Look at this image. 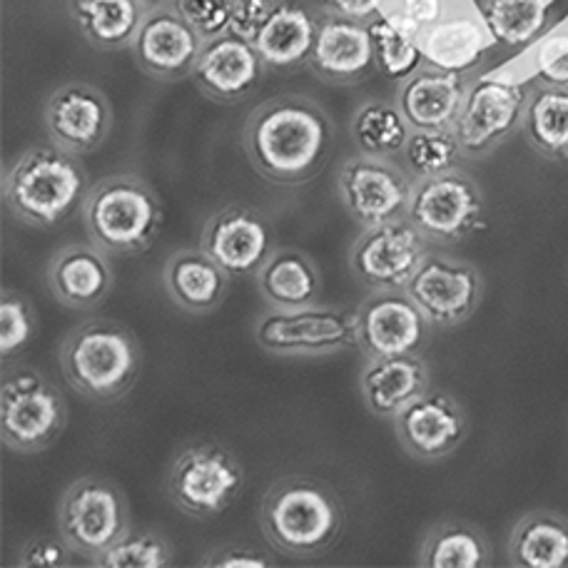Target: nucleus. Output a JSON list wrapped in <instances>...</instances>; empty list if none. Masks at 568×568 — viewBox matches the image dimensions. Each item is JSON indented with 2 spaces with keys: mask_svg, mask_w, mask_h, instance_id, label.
<instances>
[{
  "mask_svg": "<svg viewBox=\"0 0 568 568\" xmlns=\"http://www.w3.org/2000/svg\"><path fill=\"white\" fill-rule=\"evenodd\" d=\"M68 16L88 45L110 53L133 45L145 8L138 0H68Z\"/></svg>",
  "mask_w": 568,
  "mask_h": 568,
  "instance_id": "30",
  "label": "nucleus"
},
{
  "mask_svg": "<svg viewBox=\"0 0 568 568\" xmlns=\"http://www.w3.org/2000/svg\"><path fill=\"white\" fill-rule=\"evenodd\" d=\"M260 529L282 556L320 559L342 539L344 506L329 484L307 474H290L262 496Z\"/></svg>",
  "mask_w": 568,
  "mask_h": 568,
  "instance_id": "2",
  "label": "nucleus"
},
{
  "mask_svg": "<svg viewBox=\"0 0 568 568\" xmlns=\"http://www.w3.org/2000/svg\"><path fill=\"white\" fill-rule=\"evenodd\" d=\"M529 148L546 160H568V85L541 83L529 90L521 120Z\"/></svg>",
  "mask_w": 568,
  "mask_h": 568,
  "instance_id": "32",
  "label": "nucleus"
},
{
  "mask_svg": "<svg viewBox=\"0 0 568 568\" xmlns=\"http://www.w3.org/2000/svg\"><path fill=\"white\" fill-rule=\"evenodd\" d=\"M539 75L544 83L568 85V36L546 40L539 50Z\"/></svg>",
  "mask_w": 568,
  "mask_h": 568,
  "instance_id": "43",
  "label": "nucleus"
},
{
  "mask_svg": "<svg viewBox=\"0 0 568 568\" xmlns=\"http://www.w3.org/2000/svg\"><path fill=\"white\" fill-rule=\"evenodd\" d=\"M369 33L374 43V58H377V70L384 78L402 83V80H407L424 65L419 30H414L394 10L372 18Z\"/></svg>",
  "mask_w": 568,
  "mask_h": 568,
  "instance_id": "34",
  "label": "nucleus"
},
{
  "mask_svg": "<svg viewBox=\"0 0 568 568\" xmlns=\"http://www.w3.org/2000/svg\"><path fill=\"white\" fill-rule=\"evenodd\" d=\"M200 247L227 272L230 277H255L275 252V230L260 210L250 205H227L210 215L200 235Z\"/></svg>",
  "mask_w": 568,
  "mask_h": 568,
  "instance_id": "17",
  "label": "nucleus"
},
{
  "mask_svg": "<svg viewBox=\"0 0 568 568\" xmlns=\"http://www.w3.org/2000/svg\"><path fill=\"white\" fill-rule=\"evenodd\" d=\"M73 549L65 544L63 536L36 534L20 546L16 566L20 568H65L73 566Z\"/></svg>",
  "mask_w": 568,
  "mask_h": 568,
  "instance_id": "40",
  "label": "nucleus"
},
{
  "mask_svg": "<svg viewBox=\"0 0 568 568\" xmlns=\"http://www.w3.org/2000/svg\"><path fill=\"white\" fill-rule=\"evenodd\" d=\"M68 402L55 382L30 364H6L0 384V436L8 452L36 456L68 426Z\"/></svg>",
  "mask_w": 568,
  "mask_h": 568,
  "instance_id": "6",
  "label": "nucleus"
},
{
  "mask_svg": "<svg viewBox=\"0 0 568 568\" xmlns=\"http://www.w3.org/2000/svg\"><path fill=\"white\" fill-rule=\"evenodd\" d=\"M230 275L202 247H182L162 267V287L178 310L205 317L222 307L230 292Z\"/></svg>",
  "mask_w": 568,
  "mask_h": 568,
  "instance_id": "24",
  "label": "nucleus"
},
{
  "mask_svg": "<svg viewBox=\"0 0 568 568\" xmlns=\"http://www.w3.org/2000/svg\"><path fill=\"white\" fill-rule=\"evenodd\" d=\"M38 337V314L23 292L3 287L0 297V357L3 364L18 359Z\"/></svg>",
  "mask_w": 568,
  "mask_h": 568,
  "instance_id": "38",
  "label": "nucleus"
},
{
  "mask_svg": "<svg viewBox=\"0 0 568 568\" xmlns=\"http://www.w3.org/2000/svg\"><path fill=\"white\" fill-rule=\"evenodd\" d=\"M80 217L90 242L110 257H138L158 240L165 207L150 182L123 172L90 185Z\"/></svg>",
  "mask_w": 568,
  "mask_h": 568,
  "instance_id": "5",
  "label": "nucleus"
},
{
  "mask_svg": "<svg viewBox=\"0 0 568 568\" xmlns=\"http://www.w3.org/2000/svg\"><path fill=\"white\" fill-rule=\"evenodd\" d=\"M205 40L175 8L148 10L133 40L135 65L160 83H178L195 70Z\"/></svg>",
  "mask_w": 568,
  "mask_h": 568,
  "instance_id": "19",
  "label": "nucleus"
},
{
  "mask_svg": "<svg viewBox=\"0 0 568 568\" xmlns=\"http://www.w3.org/2000/svg\"><path fill=\"white\" fill-rule=\"evenodd\" d=\"M412 125L397 103L367 100L352 118V140L362 155L397 158L407 148Z\"/></svg>",
  "mask_w": 568,
  "mask_h": 568,
  "instance_id": "33",
  "label": "nucleus"
},
{
  "mask_svg": "<svg viewBox=\"0 0 568 568\" xmlns=\"http://www.w3.org/2000/svg\"><path fill=\"white\" fill-rule=\"evenodd\" d=\"M506 559L516 568H568V516L526 511L509 534Z\"/></svg>",
  "mask_w": 568,
  "mask_h": 568,
  "instance_id": "28",
  "label": "nucleus"
},
{
  "mask_svg": "<svg viewBox=\"0 0 568 568\" xmlns=\"http://www.w3.org/2000/svg\"><path fill=\"white\" fill-rule=\"evenodd\" d=\"M175 564V549L168 536L152 529H130L113 549L90 566L98 568H168Z\"/></svg>",
  "mask_w": 568,
  "mask_h": 568,
  "instance_id": "37",
  "label": "nucleus"
},
{
  "mask_svg": "<svg viewBox=\"0 0 568 568\" xmlns=\"http://www.w3.org/2000/svg\"><path fill=\"white\" fill-rule=\"evenodd\" d=\"M88 190L80 155L50 142L20 152L6 168L3 205L28 227L53 230L83 207Z\"/></svg>",
  "mask_w": 568,
  "mask_h": 568,
  "instance_id": "3",
  "label": "nucleus"
},
{
  "mask_svg": "<svg viewBox=\"0 0 568 568\" xmlns=\"http://www.w3.org/2000/svg\"><path fill=\"white\" fill-rule=\"evenodd\" d=\"M138 3H140L142 8H145V13H148V10H155V8H162V6H165V3H168V0H138Z\"/></svg>",
  "mask_w": 568,
  "mask_h": 568,
  "instance_id": "46",
  "label": "nucleus"
},
{
  "mask_svg": "<svg viewBox=\"0 0 568 568\" xmlns=\"http://www.w3.org/2000/svg\"><path fill=\"white\" fill-rule=\"evenodd\" d=\"M407 220L432 247L459 245L484 227V192L462 168L414 180Z\"/></svg>",
  "mask_w": 568,
  "mask_h": 568,
  "instance_id": "10",
  "label": "nucleus"
},
{
  "mask_svg": "<svg viewBox=\"0 0 568 568\" xmlns=\"http://www.w3.org/2000/svg\"><path fill=\"white\" fill-rule=\"evenodd\" d=\"M529 90L519 83L481 78L466 90L464 108L454 133L459 138L464 158L479 160L501 145L521 128Z\"/></svg>",
  "mask_w": 568,
  "mask_h": 568,
  "instance_id": "15",
  "label": "nucleus"
},
{
  "mask_svg": "<svg viewBox=\"0 0 568 568\" xmlns=\"http://www.w3.org/2000/svg\"><path fill=\"white\" fill-rule=\"evenodd\" d=\"M48 292L73 312L103 307L115 290V270L108 252L93 242H73L53 252L45 270Z\"/></svg>",
  "mask_w": 568,
  "mask_h": 568,
  "instance_id": "21",
  "label": "nucleus"
},
{
  "mask_svg": "<svg viewBox=\"0 0 568 568\" xmlns=\"http://www.w3.org/2000/svg\"><path fill=\"white\" fill-rule=\"evenodd\" d=\"M113 105L105 93L90 83H65L45 100L43 125L53 145L73 155H90L113 130Z\"/></svg>",
  "mask_w": 568,
  "mask_h": 568,
  "instance_id": "18",
  "label": "nucleus"
},
{
  "mask_svg": "<svg viewBox=\"0 0 568 568\" xmlns=\"http://www.w3.org/2000/svg\"><path fill=\"white\" fill-rule=\"evenodd\" d=\"M491 541L481 526L466 519H444L424 531L417 566L422 568H489Z\"/></svg>",
  "mask_w": 568,
  "mask_h": 568,
  "instance_id": "29",
  "label": "nucleus"
},
{
  "mask_svg": "<svg viewBox=\"0 0 568 568\" xmlns=\"http://www.w3.org/2000/svg\"><path fill=\"white\" fill-rule=\"evenodd\" d=\"M133 529V511L118 481L108 476H80L58 501V534L88 564Z\"/></svg>",
  "mask_w": 568,
  "mask_h": 568,
  "instance_id": "7",
  "label": "nucleus"
},
{
  "mask_svg": "<svg viewBox=\"0 0 568 568\" xmlns=\"http://www.w3.org/2000/svg\"><path fill=\"white\" fill-rule=\"evenodd\" d=\"M255 342L275 357H332L357 347V310L312 304L267 310L255 322Z\"/></svg>",
  "mask_w": 568,
  "mask_h": 568,
  "instance_id": "9",
  "label": "nucleus"
},
{
  "mask_svg": "<svg viewBox=\"0 0 568 568\" xmlns=\"http://www.w3.org/2000/svg\"><path fill=\"white\" fill-rule=\"evenodd\" d=\"M404 165L414 180L434 178L442 172L459 168L464 158L459 138L452 130H412L407 148H404Z\"/></svg>",
  "mask_w": 568,
  "mask_h": 568,
  "instance_id": "36",
  "label": "nucleus"
},
{
  "mask_svg": "<svg viewBox=\"0 0 568 568\" xmlns=\"http://www.w3.org/2000/svg\"><path fill=\"white\" fill-rule=\"evenodd\" d=\"M469 417L449 392L429 387L394 417V434L404 452L417 462H444L469 436Z\"/></svg>",
  "mask_w": 568,
  "mask_h": 568,
  "instance_id": "16",
  "label": "nucleus"
},
{
  "mask_svg": "<svg viewBox=\"0 0 568 568\" xmlns=\"http://www.w3.org/2000/svg\"><path fill=\"white\" fill-rule=\"evenodd\" d=\"M58 362L65 384L78 397L115 404L140 379L142 344L120 320L93 317L65 334Z\"/></svg>",
  "mask_w": 568,
  "mask_h": 568,
  "instance_id": "4",
  "label": "nucleus"
},
{
  "mask_svg": "<svg viewBox=\"0 0 568 568\" xmlns=\"http://www.w3.org/2000/svg\"><path fill=\"white\" fill-rule=\"evenodd\" d=\"M245 466L220 444H190L175 454L165 476L170 501L200 521L217 519L245 489Z\"/></svg>",
  "mask_w": 568,
  "mask_h": 568,
  "instance_id": "8",
  "label": "nucleus"
},
{
  "mask_svg": "<svg viewBox=\"0 0 568 568\" xmlns=\"http://www.w3.org/2000/svg\"><path fill=\"white\" fill-rule=\"evenodd\" d=\"M429 250V242L407 217L392 220L362 230L349 250V270L369 292L407 290Z\"/></svg>",
  "mask_w": 568,
  "mask_h": 568,
  "instance_id": "13",
  "label": "nucleus"
},
{
  "mask_svg": "<svg viewBox=\"0 0 568 568\" xmlns=\"http://www.w3.org/2000/svg\"><path fill=\"white\" fill-rule=\"evenodd\" d=\"M414 178L392 158L354 155L339 168L337 192L347 215L362 227L404 220Z\"/></svg>",
  "mask_w": 568,
  "mask_h": 568,
  "instance_id": "11",
  "label": "nucleus"
},
{
  "mask_svg": "<svg viewBox=\"0 0 568 568\" xmlns=\"http://www.w3.org/2000/svg\"><path fill=\"white\" fill-rule=\"evenodd\" d=\"M265 70L255 43L230 30L202 45L192 80L212 103L237 105L257 93Z\"/></svg>",
  "mask_w": 568,
  "mask_h": 568,
  "instance_id": "20",
  "label": "nucleus"
},
{
  "mask_svg": "<svg viewBox=\"0 0 568 568\" xmlns=\"http://www.w3.org/2000/svg\"><path fill=\"white\" fill-rule=\"evenodd\" d=\"M260 297L272 310H302L320 304L322 275L307 252L277 247L255 275Z\"/></svg>",
  "mask_w": 568,
  "mask_h": 568,
  "instance_id": "27",
  "label": "nucleus"
},
{
  "mask_svg": "<svg viewBox=\"0 0 568 568\" xmlns=\"http://www.w3.org/2000/svg\"><path fill=\"white\" fill-rule=\"evenodd\" d=\"M481 16L496 43L524 48L549 28V6L544 0H481Z\"/></svg>",
  "mask_w": 568,
  "mask_h": 568,
  "instance_id": "35",
  "label": "nucleus"
},
{
  "mask_svg": "<svg viewBox=\"0 0 568 568\" xmlns=\"http://www.w3.org/2000/svg\"><path fill=\"white\" fill-rule=\"evenodd\" d=\"M200 566L202 568H237V566L270 568V566H277V561L272 559L267 551L237 541V544H222V546H215V549H210L200 559Z\"/></svg>",
  "mask_w": 568,
  "mask_h": 568,
  "instance_id": "41",
  "label": "nucleus"
},
{
  "mask_svg": "<svg viewBox=\"0 0 568 568\" xmlns=\"http://www.w3.org/2000/svg\"><path fill=\"white\" fill-rule=\"evenodd\" d=\"M384 3L387 0H317V6L324 8V13H337L344 18L364 20V23H369L372 18L384 13Z\"/></svg>",
  "mask_w": 568,
  "mask_h": 568,
  "instance_id": "45",
  "label": "nucleus"
},
{
  "mask_svg": "<svg viewBox=\"0 0 568 568\" xmlns=\"http://www.w3.org/2000/svg\"><path fill=\"white\" fill-rule=\"evenodd\" d=\"M172 8H175L207 43V40H215L230 33L235 0H172Z\"/></svg>",
  "mask_w": 568,
  "mask_h": 568,
  "instance_id": "39",
  "label": "nucleus"
},
{
  "mask_svg": "<svg viewBox=\"0 0 568 568\" xmlns=\"http://www.w3.org/2000/svg\"><path fill=\"white\" fill-rule=\"evenodd\" d=\"M277 3L280 0H235L230 30L245 40H255L262 26L275 13Z\"/></svg>",
  "mask_w": 568,
  "mask_h": 568,
  "instance_id": "42",
  "label": "nucleus"
},
{
  "mask_svg": "<svg viewBox=\"0 0 568 568\" xmlns=\"http://www.w3.org/2000/svg\"><path fill=\"white\" fill-rule=\"evenodd\" d=\"M317 28L320 16H314L312 8L300 0H280L275 13L252 43L272 73H297L302 68H310Z\"/></svg>",
  "mask_w": 568,
  "mask_h": 568,
  "instance_id": "26",
  "label": "nucleus"
},
{
  "mask_svg": "<svg viewBox=\"0 0 568 568\" xmlns=\"http://www.w3.org/2000/svg\"><path fill=\"white\" fill-rule=\"evenodd\" d=\"M424 63L449 73L466 75L479 68L486 58V33L471 18L439 20L419 33Z\"/></svg>",
  "mask_w": 568,
  "mask_h": 568,
  "instance_id": "31",
  "label": "nucleus"
},
{
  "mask_svg": "<svg viewBox=\"0 0 568 568\" xmlns=\"http://www.w3.org/2000/svg\"><path fill=\"white\" fill-rule=\"evenodd\" d=\"M394 13L402 16L414 30H426L444 20V0H397Z\"/></svg>",
  "mask_w": 568,
  "mask_h": 568,
  "instance_id": "44",
  "label": "nucleus"
},
{
  "mask_svg": "<svg viewBox=\"0 0 568 568\" xmlns=\"http://www.w3.org/2000/svg\"><path fill=\"white\" fill-rule=\"evenodd\" d=\"M432 339V324L407 290L369 292L357 307V349L367 359L422 354Z\"/></svg>",
  "mask_w": 568,
  "mask_h": 568,
  "instance_id": "14",
  "label": "nucleus"
},
{
  "mask_svg": "<svg viewBox=\"0 0 568 568\" xmlns=\"http://www.w3.org/2000/svg\"><path fill=\"white\" fill-rule=\"evenodd\" d=\"M337 125L307 95L284 93L260 103L242 128L250 165L280 187L310 185L329 165Z\"/></svg>",
  "mask_w": 568,
  "mask_h": 568,
  "instance_id": "1",
  "label": "nucleus"
},
{
  "mask_svg": "<svg viewBox=\"0 0 568 568\" xmlns=\"http://www.w3.org/2000/svg\"><path fill=\"white\" fill-rule=\"evenodd\" d=\"M481 270L469 260L429 250L407 284V294L436 329H452L469 322L484 300Z\"/></svg>",
  "mask_w": 568,
  "mask_h": 568,
  "instance_id": "12",
  "label": "nucleus"
},
{
  "mask_svg": "<svg viewBox=\"0 0 568 568\" xmlns=\"http://www.w3.org/2000/svg\"><path fill=\"white\" fill-rule=\"evenodd\" d=\"M432 387L429 364L422 354L367 359L359 374L362 402L377 419H392Z\"/></svg>",
  "mask_w": 568,
  "mask_h": 568,
  "instance_id": "25",
  "label": "nucleus"
},
{
  "mask_svg": "<svg viewBox=\"0 0 568 568\" xmlns=\"http://www.w3.org/2000/svg\"><path fill=\"white\" fill-rule=\"evenodd\" d=\"M466 90L469 85L464 75L422 65L399 83L397 105L412 130H452L464 108Z\"/></svg>",
  "mask_w": 568,
  "mask_h": 568,
  "instance_id": "23",
  "label": "nucleus"
},
{
  "mask_svg": "<svg viewBox=\"0 0 568 568\" xmlns=\"http://www.w3.org/2000/svg\"><path fill=\"white\" fill-rule=\"evenodd\" d=\"M310 70L327 85L364 83L377 70L369 23L337 13H322Z\"/></svg>",
  "mask_w": 568,
  "mask_h": 568,
  "instance_id": "22",
  "label": "nucleus"
}]
</instances>
